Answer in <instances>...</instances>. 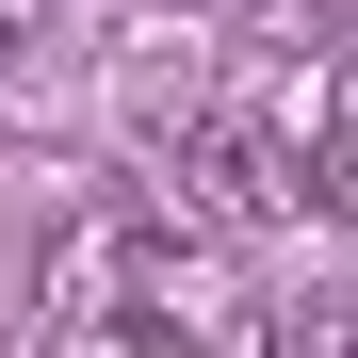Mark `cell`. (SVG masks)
Masks as SVG:
<instances>
[{
    "label": "cell",
    "mask_w": 358,
    "mask_h": 358,
    "mask_svg": "<svg viewBox=\"0 0 358 358\" xmlns=\"http://www.w3.org/2000/svg\"><path fill=\"white\" fill-rule=\"evenodd\" d=\"M66 310L114 358H277V310L245 293V261L196 228H82L66 245Z\"/></svg>",
    "instance_id": "cell-1"
},
{
    "label": "cell",
    "mask_w": 358,
    "mask_h": 358,
    "mask_svg": "<svg viewBox=\"0 0 358 358\" xmlns=\"http://www.w3.org/2000/svg\"><path fill=\"white\" fill-rule=\"evenodd\" d=\"M310 196H326V212L358 228V66L326 82V163H310Z\"/></svg>",
    "instance_id": "cell-3"
},
{
    "label": "cell",
    "mask_w": 358,
    "mask_h": 358,
    "mask_svg": "<svg viewBox=\"0 0 358 358\" xmlns=\"http://www.w3.org/2000/svg\"><path fill=\"white\" fill-rule=\"evenodd\" d=\"M261 49H326V33H358V0H228Z\"/></svg>",
    "instance_id": "cell-4"
},
{
    "label": "cell",
    "mask_w": 358,
    "mask_h": 358,
    "mask_svg": "<svg viewBox=\"0 0 358 358\" xmlns=\"http://www.w3.org/2000/svg\"><path fill=\"white\" fill-rule=\"evenodd\" d=\"M163 179H179V212H196V245L212 228H293L310 212V147H293L261 98H196L163 131Z\"/></svg>",
    "instance_id": "cell-2"
}]
</instances>
